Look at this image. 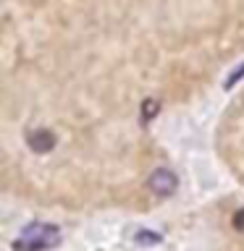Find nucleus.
I'll return each instance as SVG.
<instances>
[{"mask_svg":"<svg viewBox=\"0 0 244 251\" xmlns=\"http://www.w3.org/2000/svg\"><path fill=\"white\" fill-rule=\"evenodd\" d=\"M61 243V230L55 225H29L27 230L21 233V238L13 243L16 251H45V249H53Z\"/></svg>","mask_w":244,"mask_h":251,"instance_id":"f257e3e1","label":"nucleus"},{"mask_svg":"<svg viewBox=\"0 0 244 251\" xmlns=\"http://www.w3.org/2000/svg\"><path fill=\"white\" fill-rule=\"evenodd\" d=\"M176 186H179V178L173 176L168 168H157L152 176H150V188H152L157 196H171L176 191Z\"/></svg>","mask_w":244,"mask_h":251,"instance_id":"f03ea898","label":"nucleus"},{"mask_svg":"<svg viewBox=\"0 0 244 251\" xmlns=\"http://www.w3.org/2000/svg\"><path fill=\"white\" fill-rule=\"evenodd\" d=\"M55 133L53 131H47V128H37V131H31L29 136H27V144L31 147V152H37V154H42V152H50V149L55 147Z\"/></svg>","mask_w":244,"mask_h":251,"instance_id":"7ed1b4c3","label":"nucleus"},{"mask_svg":"<svg viewBox=\"0 0 244 251\" xmlns=\"http://www.w3.org/2000/svg\"><path fill=\"white\" fill-rule=\"evenodd\" d=\"M157 110H160V105H157L155 100H147L145 105H142V118H147V121H150V118L157 115Z\"/></svg>","mask_w":244,"mask_h":251,"instance_id":"20e7f679","label":"nucleus"},{"mask_svg":"<svg viewBox=\"0 0 244 251\" xmlns=\"http://www.w3.org/2000/svg\"><path fill=\"white\" fill-rule=\"evenodd\" d=\"M234 227H236L239 233H244V209H239V212L234 215Z\"/></svg>","mask_w":244,"mask_h":251,"instance_id":"39448f33","label":"nucleus"},{"mask_svg":"<svg viewBox=\"0 0 244 251\" xmlns=\"http://www.w3.org/2000/svg\"><path fill=\"white\" fill-rule=\"evenodd\" d=\"M242 76H244V66H242L239 71H236V74H231V76H228V81H226V86H231V84H236V81H239Z\"/></svg>","mask_w":244,"mask_h":251,"instance_id":"423d86ee","label":"nucleus"},{"mask_svg":"<svg viewBox=\"0 0 244 251\" xmlns=\"http://www.w3.org/2000/svg\"><path fill=\"white\" fill-rule=\"evenodd\" d=\"M139 241L142 243H157L160 238H157V235H139Z\"/></svg>","mask_w":244,"mask_h":251,"instance_id":"0eeeda50","label":"nucleus"}]
</instances>
